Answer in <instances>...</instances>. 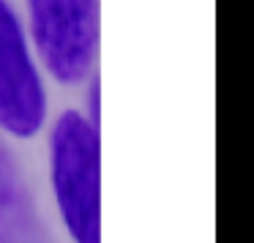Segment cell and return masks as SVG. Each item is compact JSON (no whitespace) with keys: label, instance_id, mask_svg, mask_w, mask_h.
I'll list each match as a JSON object with an SVG mask.
<instances>
[{"label":"cell","instance_id":"obj_1","mask_svg":"<svg viewBox=\"0 0 254 243\" xmlns=\"http://www.w3.org/2000/svg\"><path fill=\"white\" fill-rule=\"evenodd\" d=\"M52 186L77 243H101V145L99 128L68 110L52 128Z\"/></svg>","mask_w":254,"mask_h":243},{"label":"cell","instance_id":"obj_2","mask_svg":"<svg viewBox=\"0 0 254 243\" xmlns=\"http://www.w3.org/2000/svg\"><path fill=\"white\" fill-rule=\"evenodd\" d=\"M30 25L47 68L61 82L88 74L99 41L96 0H30Z\"/></svg>","mask_w":254,"mask_h":243},{"label":"cell","instance_id":"obj_3","mask_svg":"<svg viewBox=\"0 0 254 243\" xmlns=\"http://www.w3.org/2000/svg\"><path fill=\"white\" fill-rule=\"evenodd\" d=\"M47 96L30 55L17 17L0 0V128L14 137H33L44 126Z\"/></svg>","mask_w":254,"mask_h":243}]
</instances>
